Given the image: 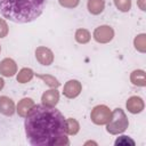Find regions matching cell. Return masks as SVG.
Segmentation results:
<instances>
[{"label": "cell", "instance_id": "cell-1", "mask_svg": "<svg viewBox=\"0 0 146 146\" xmlns=\"http://www.w3.org/2000/svg\"><path fill=\"white\" fill-rule=\"evenodd\" d=\"M24 127L32 146L68 145L66 119L56 107L34 104L25 116Z\"/></svg>", "mask_w": 146, "mask_h": 146}, {"label": "cell", "instance_id": "cell-2", "mask_svg": "<svg viewBox=\"0 0 146 146\" xmlns=\"http://www.w3.org/2000/svg\"><path fill=\"white\" fill-rule=\"evenodd\" d=\"M47 0H0V14L15 23L35 21L43 11Z\"/></svg>", "mask_w": 146, "mask_h": 146}, {"label": "cell", "instance_id": "cell-3", "mask_svg": "<svg viewBox=\"0 0 146 146\" xmlns=\"http://www.w3.org/2000/svg\"><path fill=\"white\" fill-rule=\"evenodd\" d=\"M128 124L129 122L124 112L121 108H115L112 113L111 120L107 122L106 130L112 135H116V133L123 132L128 128Z\"/></svg>", "mask_w": 146, "mask_h": 146}, {"label": "cell", "instance_id": "cell-4", "mask_svg": "<svg viewBox=\"0 0 146 146\" xmlns=\"http://www.w3.org/2000/svg\"><path fill=\"white\" fill-rule=\"evenodd\" d=\"M111 116H112V112L105 105H98L94 107L90 114L91 121L96 124H106L111 120Z\"/></svg>", "mask_w": 146, "mask_h": 146}, {"label": "cell", "instance_id": "cell-5", "mask_svg": "<svg viewBox=\"0 0 146 146\" xmlns=\"http://www.w3.org/2000/svg\"><path fill=\"white\" fill-rule=\"evenodd\" d=\"M114 36V30L108 25H102L95 29L94 39L99 43H107Z\"/></svg>", "mask_w": 146, "mask_h": 146}, {"label": "cell", "instance_id": "cell-6", "mask_svg": "<svg viewBox=\"0 0 146 146\" xmlns=\"http://www.w3.org/2000/svg\"><path fill=\"white\" fill-rule=\"evenodd\" d=\"M35 58L42 65H50L54 62V54L47 47H38L35 49Z\"/></svg>", "mask_w": 146, "mask_h": 146}, {"label": "cell", "instance_id": "cell-7", "mask_svg": "<svg viewBox=\"0 0 146 146\" xmlns=\"http://www.w3.org/2000/svg\"><path fill=\"white\" fill-rule=\"evenodd\" d=\"M81 90H82V86L78 80H70L65 83L63 94L65 97L72 99V98H75L76 96H79Z\"/></svg>", "mask_w": 146, "mask_h": 146}, {"label": "cell", "instance_id": "cell-8", "mask_svg": "<svg viewBox=\"0 0 146 146\" xmlns=\"http://www.w3.org/2000/svg\"><path fill=\"white\" fill-rule=\"evenodd\" d=\"M17 73V65L14 59L11 58H5L0 62V74L3 76H13Z\"/></svg>", "mask_w": 146, "mask_h": 146}, {"label": "cell", "instance_id": "cell-9", "mask_svg": "<svg viewBox=\"0 0 146 146\" xmlns=\"http://www.w3.org/2000/svg\"><path fill=\"white\" fill-rule=\"evenodd\" d=\"M58 100H59V92L55 88L44 91L42 97H41L42 104L46 106H50V107H55L57 105Z\"/></svg>", "mask_w": 146, "mask_h": 146}, {"label": "cell", "instance_id": "cell-10", "mask_svg": "<svg viewBox=\"0 0 146 146\" xmlns=\"http://www.w3.org/2000/svg\"><path fill=\"white\" fill-rule=\"evenodd\" d=\"M0 113L10 116L15 113V104L13 99L7 96H0Z\"/></svg>", "mask_w": 146, "mask_h": 146}, {"label": "cell", "instance_id": "cell-11", "mask_svg": "<svg viewBox=\"0 0 146 146\" xmlns=\"http://www.w3.org/2000/svg\"><path fill=\"white\" fill-rule=\"evenodd\" d=\"M127 108L132 114L139 113V112H141L144 110V102H143V99L140 97L132 96L127 100Z\"/></svg>", "mask_w": 146, "mask_h": 146}, {"label": "cell", "instance_id": "cell-12", "mask_svg": "<svg viewBox=\"0 0 146 146\" xmlns=\"http://www.w3.org/2000/svg\"><path fill=\"white\" fill-rule=\"evenodd\" d=\"M34 106V102L31 98H23L17 105V113L19 116L25 117L29 111Z\"/></svg>", "mask_w": 146, "mask_h": 146}, {"label": "cell", "instance_id": "cell-13", "mask_svg": "<svg viewBox=\"0 0 146 146\" xmlns=\"http://www.w3.org/2000/svg\"><path fill=\"white\" fill-rule=\"evenodd\" d=\"M88 10L92 15H99L103 13L105 8V1L104 0H88Z\"/></svg>", "mask_w": 146, "mask_h": 146}, {"label": "cell", "instance_id": "cell-14", "mask_svg": "<svg viewBox=\"0 0 146 146\" xmlns=\"http://www.w3.org/2000/svg\"><path fill=\"white\" fill-rule=\"evenodd\" d=\"M130 80L135 86L138 87H145L146 86V76H145V72L141 70H136L131 73L130 75Z\"/></svg>", "mask_w": 146, "mask_h": 146}, {"label": "cell", "instance_id": "cell-15", "mask_svg": "<svg viewBox=\"0 0 146 146\" xmlns=\"http://www.w3.org/2000/svg\"><path fill=\"white\" fill-rule=\"evenodd\" d=\"M33 75H34V73H33V71L31 68L24 67V68H22L18 72V74H17V81L19 83H26V82H29L33 78Z\"/></svg>", "mask_w": 146, "mask_h": 146}, {"label": "cell", "instance_id": "cell-16", "mask_svg": "<svg viewBox=\"0 0 146 146\" xmlns=\"http://www.w3.org/2000/svg\"><path fill=\"white\" fill-rule=\"evenodd\" d=\"M36 76H38L39 79L43 80V81H44V83H46V84H48V86H49V87H51V88L57 89V88L60 86L59 81H58L55 76H52V75H49V74H36Z\"/></svg>", "mask_w": 146, "mask_h": 146}, {"label": "cell", "instance_id": "cell-17", "mask_svg": "<svg viewBox=\"0 0 146 146\" xmlns=\"http://www.w3.org/2000/svg\"><path fill=\"white\" fill-rule=\"evenodd\" d=\"M90 33L86 29H78L75 32V40L79 43H87L90 40Z\"/></svg>", "mask_w": 146, "mask_h": 146}, {"label": "cell", "instance_id": "cell-18", "mask_svg": "<svg viewBox=\"0 0 146 146\" xmlns=\"http://www.w3.org/2000/svg\"><path fill=\"white\" fill-rule=\"evenodd\" d=\"M114 5L120 11L125 13L131 8V0H114Z\"/></svg>", "mask_w": 146, "mask_h": 146}, {"label": "cell", "instance_id": "cell-19", "mask_svg": "<svg viewBox=\"0 0 146 146\" xmlns=\"http://www.w3.org/2000/svg\"><path fill=\"white\" fill-rule=\"evenodd\" d=\"M66 124H67V133L68 135H75L79 131V123L76 120L74 119H67L66 120Z\"/></svg>", "mask_w": 146, "mask_h": 146}, {"label": "cell", "instance_id": "cell-20", "mask_svg": "<svg viewBox=\"0 0 146 146\" xmlns=\"http://www.w3.org/2000/svg\"><path fill=\"white\" fill-rule=\"evenodd\" d=\"M135 48L141 52L146 50V41H145V34H140L135 39Z\"/></svg>", "mask_w": 146, "mask_h": 146}, {"label": "cell", "instance_id": "cell-21", "mask_svg": "<svg viewBox=\"0 0 146 146\" xmlns=\"http://www.w3.org/2000/svg\"><path fill=\"white\" fill-rule=\"evenodd\" d=\"M58 1L59 5L65 8H75L80 2V0H58Z\"/></svg>", "mask_w": 146, "mask_h": 146}, {"label": "cell", "instance_id": "cell-22", "mask_svg": "<svg viewBox=\"0 0 146 146\" xmlns=\"http://www.w3.org/2000/svg\"><path fill=\"white\" fill-rule=\"evenodd\" d=\"M127 144L135 145V141L132 139H130L128 136H121L120 138H117L115 140V145H127Z\"/></svg>", "mask_w": 146, "mask_h": 146}, {"label": "cell", "instance_id": "cell-23", "mask_svg": "<svg viewBox=\"0 0 146 146\" xmlns=\"http://www.w3.org/2000/svg\"><path fill=\"white\" fill-rule=\"evenodd\" d=\"M8 34V25L5 19L0 18V38H5Z\"/></svg>", "mask_w": 146, "mask_h": 146}, {"label": "cell", "instance_id": "cell-24", "mask_svg": "<svg viewBox=\"0 0 146 146\" xmlns=\"http://www.w3.org/2000/svg\"><path fill=\"white\" fill-rule=\"evenodd\" d=\"M3 84H5V81H3V80H2L1 78H0V90L2 89V87H3Z\"/></svg>", "mask_w": 146, "mask_h": 146}, {"label": "cell", "instance_id": "cell-25", "mask_svg": "<svg viewBox=\"0 0 146 146\" xmlns=\"http://www.w3.org/2000/svg\"><path fill=\"white\" fill-rule=\"evenodd\" d=\"M0 51H1V47H0Z\"/></svg>", "mask_w": 146, "mask_h": 146}]
</instances>
